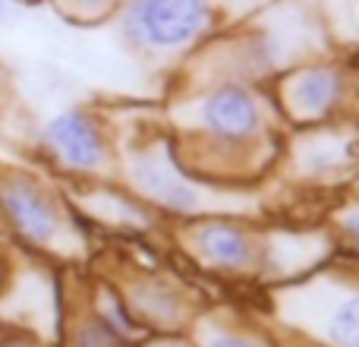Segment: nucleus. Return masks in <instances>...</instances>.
<instances>
[{
  "label": "nucleus",
  "mask_w": 359,
  "mask_h": 347,
  "mask_svg": "<svg viewBox=\"0 0 359 347\" xmlns=\"http://www.w3.org/2000/svg\"><path fill=\"white\" fill-rule=\"evenodd\" d=\"M211 347H255V344L240 341V338H217V341H211Z\"/></svg>",
  "instance_id": "8"
},
{
  "label": "nucleus",
  "mask_w": 359,
  "mask_h": 347,
  "mask_svg": "<svg viewBox=\"0 0 359 347\" xmlns=\"http://www.w3.org/2000/svg\"><path fill=\"white\" fill-rule=\"evenodd\" d=\"M0 10H4V0H0Z\"/></svg>",
  "instance_id": "10"
},
{
  "label": "nucleus",
  "mask_w": 359,
  "mask_h": 347,
  "mask_svg": "<svg viewBox=\"0 0 359 347\" xmlns=\"http://www.w3.org/2000/svg\"><path fill=\"white\" fill-rule=\"evenodd\" d=\"M48 136L54 139V145L63 152L69 164L76 168H95L101 162V139L95 133V126L79 114H63L50 124Z\"/></svg>",
  "instance_id": "3"
},
{
  "label": "nucleus",
  "mask_w": 359,
  "mask_h": 347,
  "mask_svg": "<svg viewBox=\"0 0 359 347\" xmlns=\"http://www.w3.org/2000/svg\"><path fill=\"white\" fill-rule=\"evenodd\" d=\"M205 19V0H145L142 29L155 44L186 41Z\"/></svg>",
  "instance_id": "1"
},
{
  "label": "nucleus",
  "mask_w": 359,
  "mask_h": 347,
  "mask_svg": "<svg viewBox=\"0 0 359 347\" xmlns=\"http://www.w3.org/2000/svg\"><path fill=\"white\" fill-rule=\"evenodd\" d=\"M347 228H350V230H353V234L359 237V211H353V215L347 218Z\"/></svg>",
  "instance_id": "9"
},
{
  "label": "nucleus",
  "mask_w": 359,
  "mask_h": 347,
  "mask_svg": "<svg viewBox=\"0 0 359 347\" xmlns=\"http://www.w3.org/2000/svg\"><path fill=\"white\" fill-rule=\"evenodd\" d=\"M331 335L341 347H359V300H350L337 310Z\"/></svg>",
  "instance_id": "7"
},
{
  "label": "nucleus",
  "mask_w": 359,
  "mask_h": 347,
  "mask_svg": "<svg viewBox=\"0 0 359 347\" xmlns=\"http://www.w3.org/2000/svg\"><path fill=\"white\" fill-rule=\"evenodd\" d=\"M202 247L211 259L224 262V266H236V262L246 259V240L233 228H224V224L202 230Z\"/></svg>",
  "instance_id": "5"
},
{
  "label": "nucleus",
  "mask_w": 359,
  "mask_h": 347,
  "mask_svg": "<svg viewBox=\"0 0 359 347\" xmlns=\"http://www.w3.org/2000/svg\"><path fill=\"white\" fill-rule=\"evenodd\" d=\"M205 120L215 133H224V136H246V133L255 130V105L246 92L240 89H224V92L211 95L208 105H205Z\"/></svg>",
  "instance_id": "4"
},
{
  "label": "nucleus",
  "mask_w": 359,
  "mask_h": 347,
  "mask_svg": "<svg viewBox=\"0 0 359 347\" xmlns=\"http://www.w3.org/2000/svg\"><path fill=\"white\" fill-rule=\"evenodd\" d=\"M92 4H98V0H92Z\"/></svg>",
  "instance_id": "11"
},
{
  "label": "nucleus",
  "mask_w": 359,
  "mask_h": 347,
  "mask_svg": "<svg viewBox=\"0 0 359 347\" xmlns=\"http://www.w3.org/2000/svg\"><path fill=\"white\" fill-rule=\"evenodd\" d=\"M334 92H337V79L331 73H309L299 79L293 95H297V105L303 107L306 114H318L331 105Z\"/></svg>",
  "instance_id": "6"
},
{
  "label": "nucleus",
  "mask_w": 359,
  "mask_h": 347,
  "mask_svg": "<svg viewBox=\"0 0 359 347\" xmlns=\"http://www.w3.org/2000/svg\"><path fill=\"white\" fill-rule=\"evenodd\" d=\"M4 205L10 211L13 224L22 230L32 240H50L57 230V218L54 209L48 205V199L35 190L32 183H10L4 190Z\"/></svg>",
  "instance_id": "2"
}]
</instances>
